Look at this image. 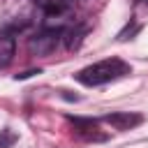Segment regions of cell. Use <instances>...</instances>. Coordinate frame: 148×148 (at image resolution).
I'll use <instances>...</instances> for the list:
<instances>
[{
    "mask_svg": "<svg viewBox=\"0 0 148 148\" xmlns=\"http://www.w3.org/2000/svg\"><path fill=\"white\" fill-rule=\"evenodd\" d=\"M127 72H130V65H125L118 58H109V60H102V62H95V65L81 69L76 74V79L83 86H99V83H106V81H113V79L127 74Z\"/></svg>",
    "mask_w": 148,
    "mask_h": 148,
    "instance_id": "1",
    "label": "cell"
},
{
    "mask_svg": "<svg viewBox=\"0 0 148 148\" xmlns=\"http://www.w3.org/2000/svg\"><path fill=\"white\" fill-rule=\"evenodd\" d=\"M58 39H60V30H44V32L35 35L28 46H30V51L37 53V56H49V53L56 51Z\"/></svg>",
    "mask_w": 148,
    "mask_h": 148,
    "instance_id": "2",
    "label": "cell"
},
{
    "mask_svg": "<svg viewBox=\"0 0 148 148\" xmlns=\"http://www.w3.org/2000/svg\"><path fill=\"white\" fill-rule=\"evenodd\" d=\"M104 123H109V125L116 127V130H132V127H136V125L143 123V116L130 113V111H116V113L104 116Z\"/></svg>",
    "mask_w": 148,
    "mask_h": 148,
    "instance_id": "3",
    "label": "cell"
},
{
    "mask_svg": "<svg viewBox=\"0 0 148 148\" xmlns=\"http://www.w3.org/2000/svg\"><path fill=\"white\" fill-rule=\"evenodd\" d=\"M16 51V42L14 37H0V67H7L14 58Z\"/></svg>",
    "mask_w": 148,
    "mask_h": 148,
    "instance_id": "4",
    "label": "cell"
},
{
    "mask_svg": "<svg viewBox=\"0 0 148 148\" xmlns=\"http://www.w3.org/2000/svg\"><path fill=\"white\" fill-rule=\"evenodd\" d=\"M37 2V7H42L46 14H60V12H65L67 9V5H69V0H35Z\"/></svg>",
    "mask_w": 148,
    "mask_h": 148,
    "instance_id": "5",
    "label": "cell"
},
{
    "mask_svg": "<svg viewBox=\"0 0 148 148\" xmlns=\"http://www.w3.org/2000/svg\"><path fill=\"white\" fill-rule=\"evenodd\" d=\"M14 141H16V136H14L12 132H7V130H5V132L0 134V148H7V146H12Z\"/></svg>",
    "mask_w": 148,
    "mask_h": 148,
    "instance_id": "6",
    "label": "cell"
}]
</instances>
